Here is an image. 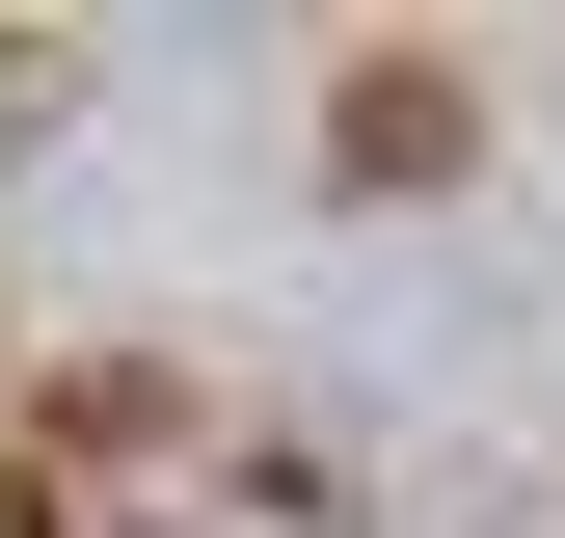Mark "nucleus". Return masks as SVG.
Segmentation results:
<instances>
[{
	"label": "nucleus",
	"instance_id": "1",
	"mask_svg": "<svg viewBox=\"0 0 565 538\" xmlns=\"http://www.w3.org/2000/svg\"><path fill=\"white\" fill-rule=\"evenodd\" d=\"M323 162H350V189H431V162H458V82H431V54H350Z\"/></svg>",
	"mask_w": 565,
	"mask_h": 538
}]
</instances>
